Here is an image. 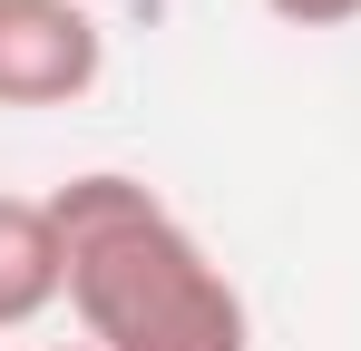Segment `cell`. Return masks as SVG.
Wrapping results in <instances>:
<instances>
[{
	"instance_id": "1",
	"label": "cell",
	"mask_w": 361,
	"mask_h": 351,
	"mask_svg": "<svg viewBox=\"0 0 361 351\" xmlns=\"http://www.w3.org/2000/svg\"><path fill=\"white\" fill-rule=\"evenodd\" d=\"M68 244V312L98 351H254L235 273L195 244L176 205L137 176L98 166L49 195Z\"/></svg>"
},
{
	"instance_id": "2",
	"label": "cell",
	"mask_w": 361,
	"mask_h": 351,
	"mask_svg": "<svg viewBox=\"0 0 361 351\" xmlns=\"http://www.w3.org/2000/svg\"><path fill=\"white\" fill-rule=\"evenodd\" d=\"M108 78V30L88 0H0V108H78Z\"/></svg>"
},
{
	"instance_id": "3",
	"label": "cell",
	"mask_w": 361,
	"mask_h": 351,
	"mask_svg": "<svg viewBox=\"0 0 361 351\" xmlns=\"http://www.w3.org/2000/svg\"><path fill=\"white\" fill-rule=\"evenodd\" d=\"M49 302H68V244L49 195H0V332H30Z\"/></svg>"
},
{
	"instance_id": "4",
	"label": "cell",
	"mask_w": 361,
	"mask_h": 351,
	"mask_svg": "<svg viewBox=\"0 0 361 351\" xmlns=\"http://www.w3.org/2000/svg\"><path fill=\"white\" fill-rule=\"evenodd\" d=\"M283 30H352L361 20V0H264Z\"/></svg>"
},
{
	"instance_id": "5",
	"label": "cell",
	"mask_w": 361,
	"mask_h": 351,
	"mask_svg": "<svg viewBox=\"0 0 361 351\" xmlns=\"http://www.w3.org/2000/svg\"><path fill=\"white\" fill-rule=\"evenodd\" d=\"M59 351H98V342H59Z\"/></svg>"
}]
</instances>
